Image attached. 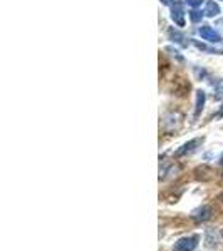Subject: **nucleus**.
I'll use <instances>...</instances> for the list:
<instances>
[{"label": "nucleus", "instance_id": "obj_1", "mask_svg": "<svg viewBox=\"0 0 223 251\" xmlns=\"http://www.w3.org/2000/svg\"><path fill=\"white\" fill-rule=\"evenodd\" d=\"M198 240H200V238H198L196 234L181 238V240H178L175 245H173V250L175 251H195L198 246Z\"/></svg>", "mask_w": 223, "mask_h": 251}, {"label": "nucleus", "instance_id": "obj_2", "mask_svg": "<svg viewBox=\"0 0 223 251\" xmlns=\"http://www.w3.org/2000/svg\"><path fill=\"white\" fill-rule=\"evenodd\" d=\"M181 121H183V116H181L180 112H169V114H166L165 119H163L165 129L168 132L176 131V129L181 126Z\"/></svg>", "mask_w": 223, "mask_h": 251}, {"label": "nucleus", "instance_id": "obj_3", "mask_svg": "<svg viewBox=\"0 0 223 251\" xmlns=\"http://www.w3.org/2000/svg\"><path fill=\"white\" fill-rule=\"evenodd\" d=\"M198 34L201 35V39L208 40V42H212V44H222L223 42L222 35L210 25H201L200 29H198Z\"/></svg>", "mask_w": 223, "mask_h": 251}, {"label": "nucleus", "instance_id": "obj_4", "mask_svg": "<svg viewBox=\"0 0 223 251\" xmlns=\"http://www.w3.org/2000/svg\"><path fill=\"white\" fill-rule=\"evenodd\" d=\"M201 143H203V137H196V139H192L190 143H186V144L181 146V148L175 152V156H176V157H181V156L190 154V152H193L195 149H196Z\"/></svg>", "mask_w": 223, "mask_h": 251}, {"label": "nucleus", "instance_id": "obj_5", "mask_svg": "<svg viewBox=\"0 0 223 251\" xmlns=\"http://www.w3.org/2000/svg\"><path fill=\"white\" fill-rule=\"evenodd\" d=\"M212 218V208L210 206H200L192 213V220H195L196 223H203L206 220Z\"/></svg>", "mask_w": 223, "mask_h": 251}, {"label": "nucleus", "instance_id": "obj_6", "mask_svg": "<svg viewBox=\"0 0 223 251\" xmlns=\"http://www.w3.org/2000/svg\"><path fill=\"white\" fill-rule=\"evenodd\" d=\"M171 19L175 20L176 25L183 27L185 25V10H183V3L175 2V5L171 7Z\"/></svg>", "mask_w": 223, "mask_h": 251}, {"label": "nucleus", "instance_id": "obj_7", "mask_svg": "<svg viewBox=\"0 0 223 251\" xmlns=\"http://www.w3.org/2000/svg\"><path fill=\"white\" fill-rule=\"evenodd\" d=\"M203 14L206 15V17H217L218 14H220V5H218L215 0H208L205 5V12Z\"/></svg>", "mask_w": 223, "mask_h": 251}, {"label": "nucleus", "instance_id": "obj_8", "mask_svg": "<svg viewBox=\"0 0 223 251\" xmlns=\"http://www.w3.org/2000/svg\"><path fill=\"white\" fill-rule=\"evenodd\" d=\"M220 243V234L218 231H215V229H206L205 233V245L206 246H215Z\"/></svg>", "mask_w": 223, "mask_h": 251}, {"label": "nucleus", "instance_id": "obj_9", "mask_svg": "<svg viewBox=\"0 0 223 251\" xmlns=\"http://www.w3.org/2000/svg\"><path fill=\"white\" fill-rule=\"evenodd\" d=\"M205 99H206L205 92L203 91H196V106H195V117H198V116H200V112L203 111Z\"/></svg>", "mask_w": 223, "mask_h": 251}, {"label": "nucleus", "instance_id": "obj_10", "mask_svg": "<svg viewBox=\"0 0 223 251\" xmlns=\"http://www.w3.org/2000/svg\"><path fill=\"white\" fill-rule=\"evenodd\" d=\"M168 35H169V39L173 40V42H176V44H180V46H183V47H186L188 44L185 42V35L181 34V32H178V30H175V29H169L168 30Z\"/></svg>", "mask_w": 223, "mask_h": 251}, {"label": "nucleus", "instance_id": "obj_11", "mask_svg": "<svg viewBox=\"0 0 223 251\" xmlns=\"http://www.w3.org/2000/svg\"><path fill=\"white\" fill-rule=\"evenodd\" d=\"M201 17H203V14L198 10H192L190 12V19H192V22H200Z\"/></svg>", "mask_w": 223, "mask_h": 251}, {"label": "nucleus", "instance_id": "obj_12", "mask_svg": "<svg viewBox=\"0 0 223 251\" xmlns=\"http://www.w3.org/2000/svg\"><path fill=\"white\" fill-rule=\"evenodd\" d=\"M166 52H171V55L173 57H176L180 62H183V55H180V52L176 50V49H173V47H166Z\"/></svg>", "mask_w": 223, "mask_h": 251}, {"label": "nucleus", "instance_id": "obj_13", "mask_svg": "<svg viewBox=\"0 0 223 251\" xmlns=\"http://www.w3.org/2000/svg\"><path fill=\"white\" fill-rule=\"evenodd\" d=\"M203 2H205V0H185V3H188V5H190V7H193V9L200 7Z\"/></svg>", "mask_w": 223, "mask_h": 251}, {"label": "nucleus", "instance_id": "obj_14", "mask_svg": "<svg viewBox=\"0 0 223 251\" xmlns=\"http://www.w3.org/2000/svg\"><path fill=\"white\" fill-rule=\"evenodd\" d=\"M215 99L217 100H222L223 99V86H220L217 89V94H215Z\"/></svg>", "mask_w": 223, "mask_h": 251}, {"label": "nucleus", "instance_id": "obj_15", "mask_svg": "<svg viewBox=\"0 0 223 251\" xmlns=\"http://www.w3.org/2000/svg\"><path fill=\"white\" fill-rule=\"evenodd\" d=\"M161 3H165V5H171V3H175V0H161Z\"/></svg>", "mask_w": 223, "mask_h": 251}, {"label": "nucleus", "instance_id": "obj_16", "mask_svg": "<svg viewBox=\"0 0 223 251\" xmlns=\"http://www.w3.org/2000/svg\"><path fill=\"white\" fill-rule=\"evenodd\" d=\"M220 164H222V166H223V156H222V157H220Z\"/></svg>", "mask_w": 223, "mask_h": 251}, {"label": "nucleus", "instance_id": "obj_17", "mask_svg": "<svg viewBox=\"0 0 223 251\" xmlns=\"http://www.w3.org/2000/svg\"><path fill=\"white\" fill-rule=\"evenodd\" d=\"M222 234H223V233H222Z\"/></svg>", "mask_w": 223, "mask_h": 251}]
</instances>
